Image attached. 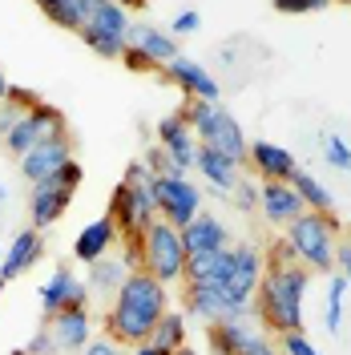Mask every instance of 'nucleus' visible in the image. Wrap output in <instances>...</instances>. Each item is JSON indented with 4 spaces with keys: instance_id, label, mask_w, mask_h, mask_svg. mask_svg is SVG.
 Masks as SVG:
<instances>
[{
    "instance_id": "obj_34",
    "label": "nucleus",
    "mask_w": 351,
    "mask_h": 355,
    "mask_svg": "<svg viewBox=\"0 0 351 355\" xmlns=\"http://www.w3.org/2000/svg\"><path fill=\"white\" fill-rule=\"evenodd\" d=\"M323 157H327L335 170H351V146L339 133H327V137H323Z\"/></svg>"
},
{
    "instance_id": "obj_47",
    "label": "nucleus",
    "mask_w": 351,
    "mask_h": 355,
    "mask_svg": "<svg viewBox=\"0 0 351 355\" xmlns=\"http://www.w3.org/2000/svg\"><path fill=\"white\" fill-rule=\"evenodd\" d=\"M113 4H121V8H142L146 0H113Z\"/></svg>"
},
{
    "instance_id": "obj_38",
    "label": "nucleus",
    "mask_w": 351,
    "mask_h": 355,
    "mask_svg": "<svg viewBox=\"0 0 351 355\" xmlns=\"http://www.w3.org/2000/svg\"><path fill=\"white\" fill-rule=\"evenodd\" d=\"M295 263H299V254H295V246L286 239H279L271 246V254H266V266H295Z\"/></svg>"
},
{
    "instance_id": "obj_19",
    "label": "nucleus",
    "mask_w": 351,
    "mask_h": 355,
    "mask_svg": "<svg viewBox=\"0 0 351 355\" xmlns=\"http://www.w3.org/2000/svg\"><path fill=\"white\" fill-rule=\"evenodd\" d=\"M182 246H186V259H190V254H206V250H222V246H230V234H226V226H222L214 214L198 210L194 222L182 226Z\"/></svg>"
},
{
    "instance_id": "obj_1",
    "label": "nucleus",
    "mask_w": 351,
    "mask_h": 355,
    "mask_svg": "<svg viewBox=\"0 0 351 355\" xmlns=\"http://www.w3.org/2000/svg\"><path fill=\"white\" fill-rule=\"evenodd\" d=\"M162 311H170V295H166V283H157L154 275L146 270H130L126 283L117 287L110 311L101 315V327L113 343L121 347H133V343H146L154 323L162 319Z\"/></svg>"
},
{
    "instance_id": "obj_12",
    "label": "nucleus",
    "mask_w": 351,
    "mask_h": 355,
    "mask_svg": "<svg viewBox=\"0 0 351 355\" xmlns=\"http://www.w3.org/2000/svg\"><path fill=\"white\" fill-rule=\"evenodd\" d=\"M263 270H266V254L259 246H234V270H230L226 295H230L234 303H250L255 291H259Z\"/></svg>"
},
{
    "instance_id": "obj_37",
    "label": "nucleus",
    "mask_w": 351,
    "mask_h": 355,
    "mask_svg": "<svg viewBox=\"0 0 351 355\" xmlns=\"http://www.w3.org/2000/svg\"><path fill=\"white\" fill-rule=\"evenodd\" d=\"M24 352H28V355H61V352H57V339H53V331H49V323H44L41 331L24 343Z\"/></svg>"
},
{
    "instance_id": "obj_24",
    "label": "nucleus",
    "mask_w": 351,
    "mask_h": 355,
    "mask_svg": "<svg viewBox=\"0 0 351 355\" xmlns=\"http://www.w3.org/2000/svg\"><path fill=\"white\" fill-rule=\"evenodd\" d=\"M110 218L117 222V234L130 239V234H142V218H137V202H133V190L130 182H117L110 198Z\"/></svg>"
},
{
    "instance_id": "obj_11",
    "label": "nucleus",
    "mask_w": 351,
    "mask_h": 355,
    "mask_svg": "<svg viewBox=\"0 0 351 355\" xmlns=\"http://www.w3.org/2000/svg\"><path fill=\"white\" fill-rule=\"evenodd\" d=\"M157 146L174 157L182 170H194V162H198V137H194V130H190V121L182 117V110L166 113V117L157 121Z\"/></svg>"
},
{
    "instance_id": "obj_3",
    "label": "nucleus",
    "mask_w": 351,
    "mask_h": 355,
    "mask_svg": "<svg viewBox=\"0 0 351 355\" xmlns=\"http://www.w3.org/2000/svg\"><path fill=\"white\" fill-rule=\"evenodd\" d=\"M182 117L190 121V130H194L198 146H210V150H219V154L234 157V162H246V133H242L239 121H234L226 110H219L214 101L186 97Z\"/></svg>"
},
{
    "instance_id": "obj_25",
    "label": "nucleus",
    "mask_w": 351,
    "mask_h": 355,
    "mask_svg": "<svg viewBox=\"0 0 351 355\" xmlns=\"http://www.w3.org/2000/svg\"><path fill=\"white\" fill-rule=\"evenodd\" d=\"M126 275H130V266L121 263V259H97V263H89V291H97V295H117V287L126 283Z\"/></svg>"
},
{
    "instance_id": "obj_42",
    "label": "nucleus",
    "mask_w": 351,
    "mask_h": 355,
    "mask_svg": "<svg viewBox=\"0 0 351 355\" xmlns=\"http://www.w3.org/2000/svg\"><path fill=\"white\" fill-rule=\"evenodd\" d=\"M239 355H279V347H275L271 339H263V335L255 331L250 339H246V343H242V352H239Z\"/></svg>"
},
{
    "instance_id": "obj_16",
    "label": "nucleus",
    "mask_w": 351,
    "mask_h": 355,
    "mask_svg": "<svg viewBox=\"0 0 351 355\" xmlns=\"http://www.w3.org/2000/svg\"><path fill=\"white\" fill-rule=\"evenodd\" d=\"M246 162L255 166V174L263 178V182H286V178L299 170L286 146H275V141H263V137L259 141H246Z\"/></svg>"
},
{
    "instance_id": "obj_5",
    "label": "nucleus",
    "mask_w": 351,
    "mask_h": 355,
    "mask_svg": "<svg viewBox=\"0 0 351 355\" xmlns=\"http://www.w3.org/2000/svg\"><path fill=\"white\" fill-rule=\"evenodd\" d=\"M142 270L154 275L157 283H182L186 270V246H182V230L170 226L166 218L150 222L142 230Z\"/></svg>"
},
{
    "instance_id": "obj_18",
    "label": "nucleus",
    "mask_w": 351,
    "mask_h": 355,
    "mask_svg": "<svg viewBox=\"0 0 351 355\" xmlns=\"http://www.w3.org/2000/svg\"><path fill=\"white\" fill-rule=\"evenodd\" d=\"M166 81H174L186 97H202V101H219V81L210 77V69H202L190 57H174L166 65Z\"/></svg>"
},
{
    "instance_id": "obj_45",
    "label": "nucleus",
    "mask_w": 351,
    "mask_h": 355,
    "mask_svg": "<svg viewBox=\"0 0 351 355\" xmlns=\"http://www.w3.org/2000/svg\"><path fill=\"white\" fill-rule=\"evenodd\" d=\"M335 270L351 283V243H343V239L335 243Z\"/></svg>"
},
{
    "instance_id": "obj_14",
    "label": "nucleus",
    "mask_w": 351,
    "mask_h": 355,
    "mask_svg": "<svg viewBox=\"0 0 351 355\" xmlns=\"http://www.w3.org/2000/svg\"><path fill=\"white\" fill-rule=\"evenodd\" d=\"M230 270H234V246H222V250L190 254V259H186V270H182V283H210V287L226 291Z\"/></svg>"
},
{
    "instance_id": "obj_4",
    "label": "nucleus",
    "mask_w": 351,
    "mask_h": 355,
    "mask_svg": "<svg viewBox=\"0 0 351 355\" xmlns=\"http://www.w3.org/2000/svg\"><path fill=\"white\" fill-rule=\"evenodd\" d=\"M286 243L295 246L299 263L315 270V275H327L335 270V243H339V226H335V214H319V210H307L286 226Z\"/></svg>"
},
{
    "instance_id": "obj_35",
    "label": "nucleus",
    "mask_w": 351,
    "mask_h": 355,
    "mask_svg": "<svg viewBox=\"0 0 351 355\" xmlns=\"http://www.w3.org/2000/svg\"><path fill=\"white\" fill-rule=\"evenodd\" d=\"M279 355H323L303 331H283L279 335Z\"/></svg>"
},
{
    "instance_id": "obj_48",
    "label": "nucleus",
    "mask_w": 351,
    "mask_h": 355,
    "mask_svg": "<svg viewBox=\"0 0 351 355\" xmlns=\"http://www.w3.org/2000/svg\"><path fill=\"white\" fill-rule=\"evenodd\" d=\"M4 93H8V77H4V69H0V101H4Z\"/></svg>"
},
{
    "instance_id": "obj_53",
    "label": "nucleus",
    "mask_w": 351,
    "mask_h": 355,
    "mask_svg": "<svg viewBox=\"0 0 351 355\" xmlns=\"http://www.w3.org/2000/svg\"><path fill=\"white\" fill-rule=\"evenodd\" d=\"M331 4H351V0H331Z\"/></svg>"
},
{
    "instance_id": "obj_23",
    "label": "nucleus",
    "mask_w": 351,
    "mask_h": 355,
    "mask_svg": "<svg viewBox=\"0 0 351 355\" xmlns=\"http://www.w3.org/2000/svg\"><path fill=\"white\" fill-rule=\"evenodd\" d=\"M250 335H255L250 319H219V323H210V347H214V355H239Z\"/></svg>"
},
{
    "instance_id": "obj_44",
    "label": "nucleus",
    "mask_w": 351,
    "mask_h": 355,
    "mask_svg": "<svg viewBox=\"0 0 351 355\" xmlns=\"http://www.w3.org/2000/svg\"><path fill=\"white\" fill-rule=\"evenodd\" d=\"M81 355H121V343H113L110 335L105 339H89L85 347H81Z\"/></svg>"
},
{
    "instance_id": "obj_20",
    "label": "nucleus",
    "mask_w": 351,
    "mask_h": 355,
    "mask_svg": "<svg viewBox=\"0 0 351 355\" xmlns=\"http://www.w3.org/2000/svg\"><path fill=\"white\" fill-rule=\"evenodd\" d=\"M121 243V234H117V222L105 214V218H97V222H89L85 230L77 234V243H73V254L81 259V263H97V259H105L113 246Z\"/></svg>"
},
{
    "instance_id": "obj_7",
    "label": "nucleus",
    "mask_w": 351,
    "mask_h": 355,
    "mask_svg": "<svg viewBox=\"0 0 351 355\" xmlns=\"http://www.w3.org/2000/svg\"><path fill=\"white\" fill-rule=\"evenodd\" d=\"M65 130V113L57 110V105H44V101H37L33 110L24 113L21 121L8 130V137H4V150L21 162L33 146H41L44 137H53V133Z\"/></svg>"
},
{
    "instance_id": "obj_8",
    "label": "nucleus",
    "mask_w": 351,
    "mask_h": 355,
    "mask_svg": "<svg viewBox=\"0 0 351 355\" xmlns=\"http://www.w3.org/2000/svg\"><path fill=\"white\" fill-rule=\"evenodd\" d=\"M77 190H69L65 182L57 174L41 178V182H33V190H28V214H33V226L44 230V226H53V222L61 218L69 210V202H73Z\"/></svg>"
},
{
    "instance_id": "obj_9",
    "label": "nucleus",
    "mask_w": 351,
    "mask_h": 355,
    "mask_svg": "<svg viewBox=\"0 0 351 355\" xmlns=\"http://www.w3.org/2000/svg\"><path fill=\"white\" fill-rule=\"evenodd\" d=\"M65 162H73V141H69V130H61V133H53V137H44L41 146H33V150L21 157V174L28 178V186H33V182H41V178L57 174Z\"/></svg>"
},
{
    "instance_id": "obj_28",
    "label": "nucleus",
    "mask_w": 351,
    "mask_h": 355,
    "mask_svg": "<svg viewBox=\"0 0 351 355\" xmlns=\"http://www.w3.org/2000/svg\"><path fill=\"white\" fill-rule=\"evenodd\" d=\"M150 343H157L162 352H178L186 347V315L182 311H162V319L150 331Z\"/></svg>"
},
{
    "instance_id": "obj_22",
    "label": "nucleus",
    "mask_w": 351,
    "mask_h": 355,
    "mask_svg": "<svg viewBox=\"0 0 351 355\" xmlns=\"http://www.w3.org/2000/svg\"><path fill=\"white\" fill-rule=\"evenodd\" d=\"M126 44H130V49H142V53H146L157 69L170 65L174 57H182V53H178V37L162 33V28H154V24H130Z\"/></svg>"
},
{
    "instance_id": "obj_51",
    "label": "nucleus",
    "mask_w": 351,
    "mask_h": 355,
    "mask_svg": "<svg viewBox=\"0 0 351 355\" xmlns=\"http://www.w3.org/2000/svg\"><path fill=\"white\" fill-rule=\"evenodd\" d=\"M4 198H8V190H4V186H0V202H4Z\"/></svg>"
},
{
    "instance_id": "obj_39",
    "label": "nucleus",
    "mask_w": 351,
    "mask_h": 355,
    "mask_svg": "<svg viewBox=\"0 0 351 355\" xmlns=\"http://www.w3.org/2000/svg\"><path fill=\"white\" fill-rule=\"evenodd\" d=\"M121 61H126V69H133V73H162V69H157L154 61H150V57L142 53V49H130V44H126Z\"/></svg>"
},
{
    "instance_id": "obj_46",
    "label": "nucleus",
    "mask_w": 351,
    "mask_h": 355,
    "mask_svg": "<svg viewBox=\"0 0 351 355\" xmlns=\"http://www.w3.org/2000/svg\"><path fill=\"white\" fill-rule=\"evenodd\" d=\"M130 355H170V352H162L157 343H150V339H146V343H133Z\"/></svg>"
},
{
    "instance_id": "obj_30",
    "label": "nucleus",
    "mask_w": 351,
    "mask_h": 355,
    "mask_svg": "<svg viewBox=\"0 0 351 355\" xmlns=\"http://www.w3.org/2000/svg\"><path fill=\"white\" fill-rule=\"evenodd\" d=\"M37 105V93H28V89H12L4 93V101H0V137H8V130L21 121L24 113Z\"/></svg>"
},
{
    "instance_id": "obj_41",
    "label": "nucleus",
    "mask_w": 351,
    "mask_h": 355,
    "mask_svg": "<svg viewBox=\"0 0 351 355\" xmlns=\"http://www.w3.org/2000/svg\"><path fill=\"white\" fill-rule=\"evenodd\" d=\"M234 198H239V210H246V214H250V210L259 206V186H255L250 178H242L239 186H234Z\"/></svg>"
},
{
    "instance_id": "obj_31",
    "label": "nucleus",
    "mask_w": 351,
    "mask_h": 355,
    "mask_svg": "<svg viewBox=\"0 0 351 355\" xmlns=\"http://www.w3.org/2000/svg\"><path fill=\"white\" fill-rule=\"evenodd\" d=\"M77 37H81V41H85L93 53H97V57H110V61H121V53H126V37L101 33V28H93V24H85Z\"/></svg>"
},
{
    "instance_id": "obj_27",
    "label": "nucleus",
    "mask_w": 351,
    "mask_h": 355,
    "mask_svg": "<svg viewBox=\"0 0 351 355\" xmlns=\"http://www.w3.org/2000/svg\"><path fill=\"white\" fill-rule=\"evenodd\" d=\"M286 182L295 186V194L303 198V206H307V210L331 214V206H335V202H331V190H327V186H323V182H319L315 174H307V170H295V174L286 178Z\"/></svg>"
},
{
    "instance_id": "obj_52",
    "label": "nucleus",
    "mask_w": 351,
    "mask_h": 355,
    "mask_svg": "<svg viewBox=\"0 0 351 355\" xmlns=\"http://www.w3.org/2000/svg\"><path fill=\"white\" fill-rule=\"evenodd\" d=\"M12 355H28V352H24V347H17V352H12Z\"/></svg>"
},
{
    "instance_id": "obj_29",
    "label": "nucleus",
    "mask_w": 351,
    "mask_h": 355,
    "mask_svg": "<svg viewBox=\"0 0 351 355\" xmlns=\"http://www.w3.org/2000/svg\"><path fill=\"white\" fill-rule=\"evenodd\" d=\"M89 4L93 0H65V4H41V12L49 17L53 24H61L69 33H81L89 24Z\"/></svg>"
},
{
    "instance_id": "obj_26",
    "label": "nucleus",
    "mask_w": 351,
    "mask_h": 355,
    "mask_svg": "<svg viewBox=\"0 0 351 355\" xmlns=\"http://www.w3.org/2000/svg\"><path fill=\"white\" fill-rule=\"evenodd\" d=\"M89 24L101 28V33H113V37H126L130 33V8L113 4V0H93L89 4Z\"/></svg>"
},
{
    "instance_id": "obj_43",
    "label": "nucleus",
    "mask_w": 351,
    "mask_h": 355,
    "mask_svg": "<svg viewBox=\"0 0 351 355\" xmlns=\"http://www.w3.org/2000/svg\"><path fill=\"white\" fill-rule=\"evenodd\" d=\"M57 178H61V182H65L69 190H77V186H81V182H85V170H81V162H77V157H73V162H65V166H61V170H57Z\"/></svg>"
},
{
    "instance_id": "obj_13",
    "label": "nucleus",
    "mask_w": 351,
    "mask_h": 355,
    "mask_svg": "<svg viewBox=\"0 0 351 355\" xmlns=\"http://www.w3.org/2000/svg\"><path fill=\"white\" fill-rule=\"evenodd\" d=\"M41 259H44V239H41L37 226H28V230H21V234L8 243V254H4V263H0V283H12V279L28 275Z\"/></svg>"
},
{
    "instance_id": "obj_2",
    "label": "nucleus",
    "mask_w": 351,
    "mask_h": 355,
    "mask_svg": "<svg viewBox=\"0 0 351 355\" xmlns=\"http://www.w3.org/2000/svg\"><path fill=\"white\" fill-rule=\"evenodd\" d=\"M311 275L303 263L295 266H266L259 279V307L255 315L263 319L266 331L283 335V331H303V299H307Z\"/></svg>"
},
{
    "instance_id": "obj_50",
    "label": "nucleus",
    "mask_w": 351,
    "mask_h": 355,
    "mask_svg": "<svg viewBox=\"0 0 351 355\" xmlns=\"http://www.w3.org/2000/svg\"><path fill=\"white\" fill-rule=\"evenodd\" d=\"M37 4H65V0H37Z\"/></svg>"
},
{
    "instance_id": "obj_54",
    "label": "nucleus",
    "mask_w": 351,
    "mask_h": 355,
    "mask_svg": "<svg viewBox=\"0 0 351 355\" xmlns=\"http://www.w3.org/2000/svg\"><path fill=\"white\" fill-rule=\"evenodd\" d=\"M0 295H4V283H0Z\"/></svg>"
},
{
    "instance_id": "obj_10",
    "label": "nucleus",
    "mask_w": 351,
    "mask_h": 355,
    "mask_svg": "<svg viewBox=\"0 0 351 355\" xmlns=\"http://www.w3.org/2000/svg\"><path fill=\"white\" fill-rule=\"evenodd\" d=\"M65 307H89V283H81L69 266H57L49 275V283L41 287V315L53 319L57 311Z\"/></svg>"
},
{
    "instance_id": "obj_21",
    "label": "nucleus",
    "mask_w": 351,
    "mask_h": 355,
    "mask_svg": "<svg viewBox=\"0 0 351 355\" xmlns=\"http://www.w3.org/2000/svg\"><path fill=\"white\" fill-rule=\"evenodd\" d=\"M194 170L219 194H234V186H239L242 178H239V170H242V162H234V157H226V154H219V150H210V146H198V162H194Z\"/></svg>"
},
{
    "instance_id": "obj_6",
    "label": "nucleus",
    "mask_w": 351,
    "mask_h": 355,
    "mask_svg": "<svg viewBox=\"0 0 351 355\" xmlns=\"http://www.w3.org/2000/svg\"><path fill=\"white\" fill-rule=\"evenodd\" d=\"M150 190L157 198V214L170 222V226H190L194 214L202 210V190L186 174H174V178H150Z\"/></svg>"
},
{
    "instance_id": "obj_32",
    "label": "nucleus",
    "mask_w": 351,
    "mask_h": 355,
    "mask_svg": "<svg viewBox=\"0 0 351 355\" xmlns=\"http://www.w3.org/2000/svg\"><path fill=\"white\" fill-rule=\"evenodd\" d=\"M348 279L343 275H331L327 279V311H323V323H327V331H339L343 327V295H348Z\"/></svg>"
},
{
    "instance_id": "obj_15",
    "label": "nucleus",
    "mask_w": 351,
    "mask_h": 355,
    "mask_svg": "<svg viewBox=\"0 0 351 355\" xmlns=\"http://www.w3.org/2000/svg\"><path fill=\"white\" fill-rule=\"evenodd\" d=\"M49 331L57 339V352H81L89 339H93V315L89 307H65L57 311L53 319H44Z\"/></svg>"
},
{
    "instance_id": "obj_40",
    "label": "nucleus",
    "mask_w": 351,
    "mask_h": 355,
    "mask_svg": "<svg viewBox=\"0 0 351 355\" xmlns=\"http://www.w3.org/2000/svg\"><path fill=\"white\" fill-rule=\"evenodd\" d=\"M202 28V17H198L194 8H186V12H178L174 24H170V37H186V33H198Z\"/></svg>"
},
{
    "instance_id": "obj_36",
    "label": "nucleus",
    "mask_w": 351,
    "mask_h": 355,
    "mask_svg": "<svg viewBox=\"0 0 351 355\" xmlns=\"http://www.w3.org/2000/svg\"><path fill=\"white\" fill-rule=\"evenodd\" d=\"M283 17H311V12H323L331 0H271Z\"/></svg>"
},
{
    "instance_id": "obj_49",
    "label": "nucleus",
    "mask_w": 351,
    "mask_h": 355,
    "mask_svg": "<svg viewBox=\"0 0 351 355\" xmlns=\"http://www.w3.org/2000/svg\"><path fill=\"white\" fill-rule=\"evenodd\" d=\"M170 355H198V352L190 347V343H186V347H178V352H170Z\"/></svg>"
},
{
    "instance_id": "obj_17",
    "label": "nucleus",
    "mask_w": 351,
    "mask_h": 355,
    "mask_svg": "<svg viewBox=\"0 0 351 355\" xmlns=\"http://www.w3.org/2000/svg\"><path fill=\"white\" fill-rule=\"evenodd\" d=\"M259 202H263L266 222H275V226H291L299 214H307V206L295 194L291 182H263L259 186Z\"/></svg>"
},
{
    "instance_id": "obj_33",
    "label": "nucleus",
    "mask_w": 351,
    "mask_h": 355,
    "mask_svg": "<svg viewBox=\"0 0 351 355\" xmlns=\"http://www.w3.org/2000/svg\"><path fill=\"white\" fill-rule=\"evenodd\" d=\"M142 162H146V166H150V174H157V178H174V174H186V170H182V166H178L174 157H170L166 150H162V146H150Z\"/></svg>"
}]
</instances>
